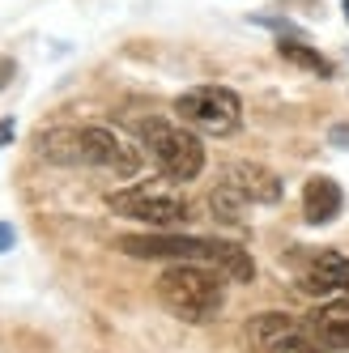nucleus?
I'll return each instance as SVG.
<instances>
[{"label": "nucleus", "instance_id": "9d476101", "mask_svg": "<svg viewBox=\"0 0 349 353\" xmlns=\"http://www.w3.org/2000/svg\"><path fill=\"white\" fill-rule=\"evenodd\" d=\"M221 183H230L247 205H277V200H281V179H277V174H268L260 166H247V162L230 166L226 174H221Z\"/></svg>", "mask_w": 349, "mask_h": 353}, {"label": "nucleus", "instance_id": "2eb2a0df", "mask_svg": "<svg viewBox=\"0 0 349 353\" xmlns=\"http://www.w3.org/2000/svg\"><path fill=\"white\" fill-rule=\"evenodd\" d=\"M9 77H13V60H0V90H5Z\"/></svg>", "mask_w": 349, "mask_h": 353}, {"label": "nucleus", "instance_id": "f257e3e1", "mask_svg": "<svg viewBox=\"0 0 349 353\" xmlns=\"http://www.w3.org/2000/svg\"><path fill=\"white\" fill-rule=\"evenodd\" d=\"M123 256L137 260H179V264H209L230 281H252V256L230 239H196V234H123L115 243Z\"/></svg>", "mask_w": 349, "mask_h": 353}, {"label": "nucleus", "instance_id": "423d86ee", "mask_svg": "<svg viewBox=\"0 0 349 353\" xmlns=\"http://www.w3.org/2000/svg\"><path fill=\"white\" fill-rule=\"evenodd\" d=\"M107 209L119 217H132L145 225H183L188 221V200L179 192H170L162 183H137V188H123L107 196Z\"/></svg>", "mask_w": 349, "mask_h": 353}, {"label": "nucleus", "instance_id": "f03ea898", "mask_svg": "<svg viewBox=\"0 0 349 353\" xmlns=\"http://www.w3.org/2000/svg\"><path fill=\"white\" fill-rule=\"evenodd\" d=\"M39 154L60 166H107L115 174H137L141 158L128 141H119L111 128H56L39 137Z\"/></svg>", "mask_w": 349, "mask_h": 353}, {"label": "nucleus", "instance_id": "4468645a", "mask_svg": "<svg viewBox=\"0 0 349 353\" xmlns=\"http://www.w3.org/2000/svg\"><path fill=\"white\" fill-rule=\"evenodd\" d=\"M13 141V119H0V145Z\"/></svg>", "mask_w": 349, "mask_h": 353}, {"label": "nucleus", "instance_id": "dca6fc26", "mask_svg": "<svg viewBox=\"0 0 349 353\" xmlns=\"http://www.w3.org/2000/svg\"><path fill=\"white\" fill-rule=\"evenodd\" d=\"M341 9H345V17H349V0H345V5H341Z\"/></svg>", "mask_w": 349, "mask_h": 353}, {"label": "nucleus", "instance_id": "0eeeda50", "mask_svg": "<svg viewBox=\"0 0 349 353\" xmlns=\"http://www.w3.org/2000/svg\"><path fill=\"white\" fill-rule=\"evenodd\" d=\"M247 345H252V353H323V345L307 332V323L281 311L247 319Z\"/></svg>", "mask_w": 349, "mask_h": 353}, {"label": "nucleus", "instance_id": "ddd939ff", "mask_svg": "<svg viewBox=\"0 0 349 353\" xmlns=\"http://www.w3.org/2000/svg\"><path fill=\"white\" fill-rule=\"evenodd\" d=\"M13 243H17L13 225H9V221H0V251H13Z\"/></svg>", "mask_w": 349, "mask_h": 353}, {"label": "nucleus", "instance_id": "39448f33", "mask_svg": "<svg viewBox=\"0 0 349 353\" xmlns=\"http://www.w3.org/2000/svg\"><path fill=\"white\" fill-rule=\"evenodd\" d=\"M174 115L205 137H230L243 123V103L226 85H196L174 98Z\"/></svg>", "mask_w": 349, "mask_h": 353}, {"label": "nucleus", "instance_id": "6e6552de", "mask_svg": "<svg viewBox=\"0 0 349 353\" xmlns=\"http://www.w3.org/2000/svg\"><path fill=\"white\" fill-rule=\"evenodd\" d=\"M298 285L315 298L349 294V256H341V251H311L298 264Z\"/></svg>", "mask_w": 349, "mask_h": 353}, {"label": "nucleus", "instance_id": "7ed1b4c3", "mask_svg": "<svg viewBox=\"0 0 349 353\" xmlns=\"http://www.w3.org/2000/svg\"><path fill=\"white\" fill-rule=\"evenodd\" d=\"M158 298L170 315H179L188 323H205L226 302V281L209 264H170L158 276Z\"/></svg>", "mask_w": 349, "mask_h": 353}, {"label": "nucleus", "instance_id": "f8f14e48", "mask_svg": "<svg viewBox=\"0 0 349 353\" xmlns=\"http://www.w3.org/2000/svg\"><path fill=\"white\" fill-rule=\"evenodd\" d=\"M281 56H286L290 64H303V68L319 72V77H328V72H332V64H328V60H319V52H311V47L294 43V39H286V43H281Z\"/></svg>", "mask_w": 349, "mask_h": 353}, {"label": "nucleus", "instance_id": "20e7f679", "mask_svg": "<svg viewBox=\"0 0 349 353\" xmlns=\"http://www.w3.org/2000/svg\"><path fill=\"white\" fill-rule=\"evenodd\" d=\"M137 132L149 149V158H154V166L170 183H192L196 174L205 170V145L196 137V128H188V123H170L162 115H149V119L137 123Z\"/></svg>", "mask_w": 349, "mask_h": 353}, {"label": "nucleus", "instance_id": "9b49d317", "mask_svg": "<svg viewBox=\"0 0 349 353\" xmlns=\"http://www.w3.org/2000/svg\"><path fill=\"white\" fill-rule=\"evenodd\" d=\"M345 205V196H341V183L328 179V174H315V179H307L303 188V217L307 225H328Z\"/></svg>", "mask_w": 349, "mask_h": 353}, {"label": "nucleus", "instance_id": "1a4fd4ad", "mask_svg": "<svg viewBox=\"0 0 349 353\" xmlns=\"http://www.w3.org/2000/svg\"><path fill=\"white\" fill-rule=\"evenodd\" d=\"M303 323H307V332L323 345V353L349 349V294H337L328 302H319Z\"/></svg>", "mask_w": 349, "mask_h": 353}]
</instances>
